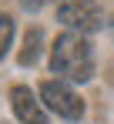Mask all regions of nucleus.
<instances>
[{
	"mask_svg": "<svg viewBox=\"0 0 114 124\" xmlns=\"http://www.w3.org/2000/svg\"><path fill=\"white\" fill-rule=\"evenodd\" d=\"M40 40H44V34H40L37 27H30L27 37H24V50H20V64H24V67L40 57Z\"/></svg>",
	"mask_w": 114,
	"mask_h": 124,
	"instance_id": "39448f33",
	"label": "nucleus"
},
{
	"mask_svg": "<svg viewBox=\"0 0 114 124\" xmlns=\"http://www.w3.org/2000/svg\"><path fill=\"white\" fill-rule=\"evenodd\" d=\"M57 20L64 27H71L74 34H87L101 27V7L97 0H60L57 3Z\"/></svg>",
	"mask_w": 114,
	"mask_h": 124,
	"instance_id": "f03ea898",
	"label": "nucleus"
},
{
	"mask_svg": "<svg viewBox=\"0 0 114 124\" xmlns=\"http://www.w3.org/2000/svg\"><path fill=\"white\" fill-rule=\"evenodd\" d=\"M40 97L57 117H67V121H81L84 117V101L64 81H44L40 84Z\"/></svg>",
	"mask_w": 114,
	"mask_h": 124,
	"instance_id": "7ed1b4c3",
	"label": "nucleus"
},
{
	"mask_svg": "<svg viewBox=\"0 0 114 124\" xmlns=\"http://www.w3.org/2000/svg\"><path fill=\"white\" fill-rule=\"evenodd\" d=\"M50 70L64 81H74V84H84L94 77V50L84 34H60L54 40V50H50Z\"/></svg>",
	"mask_w": 114,
	"mask_h": 124,
	"instance_id": "f257e3e1",
	"label": "nucleus"
},
{
	"mask_svg": "<svg viewBox=\"0 0 114 124\" xmlns=\"http://www.w3.org/2000/svg\"><path fill=\"white\" fill-rule=\"evenodd\" d=\"M10 104H14V111H17V117L24 124H50L44 107H40V101L30 94V87H14L10 91Z\"/></svg>",
	"mask_w": 114,
	"mask_h": 124,
	"instance_id": "20e7f679",
	"label": "nucleus"
},
{
	"mask_svg": "<svg viewBox=\"0 0 114 124\" xmlns=\"http://www.w3.org/2000/svg\"><path fill=\"white\" fill-rule=\"evenodd\" d=\"M10 40H14V20H10L7 14H0V61H3V54H7Z\"/></svg>",
	"mask_w": 114,
	"mask_h": 124,
	"instance_id": "423d86ee",
	"label": "nucleus"
},
{
	"mask_svg": "<svg viewBox=\"0 0 114 124\" xmlns=\"http://www.w3.org/2000/svg\"><path fill=\"white\" fill-rule=\"evenodd\" d=\"M44 3H50V0H20V7H24V10H40Z\"/></svg>",
	"mask_w": 114,
	"mask_h": 124,
	"instance_id": "0eeeda50",
	"label": "nucleus"
},
{
	"mask_svg": "<svg viewBox=\"0 0 114 124\" xmlns=\"http://www.w3.org/2000/svg\"><path fill=\"white\" fill-rule=\"evenodd\" d=\"M111 30H114V17H111Z\"/></svg>",
	"mask_w": 114,
	"mask_h": 124,
	"instance_id": "6e6552de",
	"label": "nucleus"
}]
</instances>
